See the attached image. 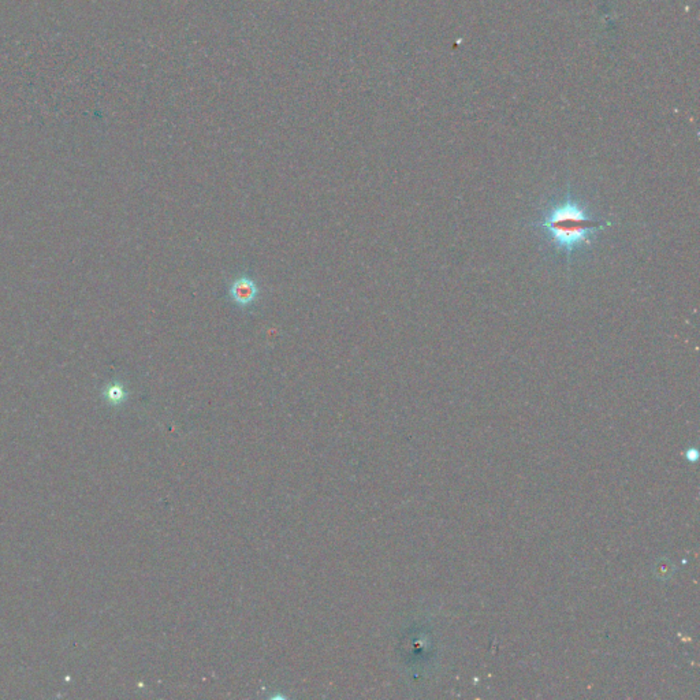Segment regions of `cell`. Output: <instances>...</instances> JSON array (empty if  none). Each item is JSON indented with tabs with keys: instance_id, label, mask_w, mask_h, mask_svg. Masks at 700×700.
I'll return each instance as SVG.
<instances>
[{
	"instance_id": "cell-1",
	"label": "cell",
	"mask_w": 700,
	"mask_h": 700,
	"mask_svg": "<svg viewBox=\"0 0 700 700\" xmlns=\"http://www.w3.org/2000/svg\"><path fill=\"white\" fill-rule=\"evenodd\" d=\"M529 226L543 239L547 248L564 258L569 265L577 255L590 249L598 231L610 226V222L595 218L589 204L574 196L568 185L562 198L550 201Z\"/></svg>"
},
{
	"instance_id": "cell-2",
	"label": "cell",
	"mask_w": 700,
	"mask_h": 700,
	"mask_svg": "<svg viewBox=\"0 0 700 700\" xmlns=\"http://www.w3.org/2000/svg\"><path fill=\"white\" fill-rule=\"evenodd\" d=\"M227 294L231 303L237 308L249 309L259 300L260 286L248 274H242L230 282Z\"/></svg>"
}]
</instances>
